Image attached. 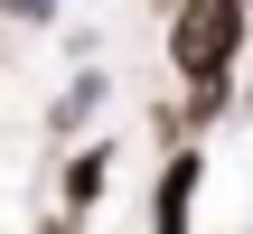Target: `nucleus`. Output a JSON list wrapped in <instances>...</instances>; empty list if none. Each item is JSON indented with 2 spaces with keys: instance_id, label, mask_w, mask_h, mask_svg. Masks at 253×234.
<instances>
[{
  "instance_id": "nucleus-1",
  "label": "nucleus",
  "mask_w": 253,
  "mask_h": 234,
  "mask_svg": "<svg viewBox=\"0 0 253 234\" xmlns=\"http://www.w3.org/2000/svg\"><path fill=\"white\" fill-rule=\"evenodd\" d=\"M244 56H253V9L244 0H169V66H178V84L244 75Z\"/></svg>"
},
{
  "instance_id": "nucleus-2",
  "label": "nucleus",
  "mask_w": 253,
  "mask_h": 234,
  "mask_svg": "<svg viewBox=\"0 0 253 234\" xmlns=\"http://www.w3.org/2000/svg\"><path fill=\"white\" fill-rule=\"evenodd\" d=\"M225 113H244V84H235V75H207V84H188V94H178V131H188V141H197V131H216Z\"/></svg>"
},
{
  "instance_id": "nucleus-3",
  "label": "nucleus",
  "mask_w": 253,
  "mask_h": 234,
  "mask_svg": "<svg viewBox=\"0 0 253 234\" xmlns=\"http://www.w3.org/2000/svg\"><path fill=\"white\" fill-rule=\"evenodd\" d=\"M103 188H113V141H84V150L66 159V216H94Z\"/></svg>"
},
{
  "instance_id": "nucleus-4",
  "label": "nucleus",
  "mask_w": 253,
  "mask_h": 234,
  "mask_svg": "<svg viewBox=\"0 0 253 234\" xmlns=\"http://www.w3.org/2000/svg\"><path fill=\"white\" fill-rule=\"evenodd\" d=\"M94 113H103V66H84V75H75V84L56 94V113H47V131H84Z\"/></svg>"
},
{
  "instance_id": "nucleus-5",
  "label": "nucleus",
  "mask_w": 253,
  "mask_h": 234,
  "mask_svg": "<svg viewBox=\"0 0 253 234\" xmlns=\"http://www.w3.org/2000/svg\"><path fill=\"white\" fill-rule=\"evenodd\" d=\"M0 19H9V28H56L66 0H0Z\"/></svg>"
},
{
  "instance_id": "nucleus-6",
  "label": "nucleus",
  "mask_w": 253,
  "mask_h": 234,
  "mask_svg": "<svg viewBox=\"0 0 253 234\" xmlns=\"http://www.w3.org/2000/svg\"><path fill=\"white\" fill-rule=\"evenodd\" d=\"M75 225H84V216H66V206H56V216H38L28 234H75Z\"/></svg>"
},
{
  "instance_id": "nucleus-7",
  "label": "nucleus",
  "mask_w": 253,
  "mask_h": 234,
  "mask_svg": "<svg viewBox=\"0 0 253 234\" xmlns=\"http://www.w3.org/2000/svg\"><path fill=\"white\" fill-rule=\"evenodd\" d=\"M244 122H253V56H244Z\"/></svg>"
},
{
  "instance_id": "nucleus-8",
  "label": "nucleus",
  "mask_w": 253,
  "mask_h": 234,
  "mask_svg": "<svg viewBox=\"0 0 253 234\" xmlns=\"http://www.w3.org/2000/svg\"><path fill=\"white\" fill-rule=\"evenodd\" d=\"M244 9H253V0H244Z\"/></svg>"
}]
</instances>
